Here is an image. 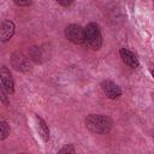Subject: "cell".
<instances>
[{
	"label": "cell",
	"instance_id": "obj_1",
	"mask_svg": "<svg viewBox=\"0 0 154 154\" xmlns=\"http://www.w3.org/2000/svg\"><path fill=\"white\" fill-rule=\"evenodd\" d=\"M84 124L87 129L91 132L105 135L111 131L113 126V120L106 114H89L84 119Z\"/></svg>",
	"mask_w": 154,
	"mask_h": 154
},
{
	"label": "cell",
	"instance_id": "obj_2",
	"mask_svg": "<svg viewBox=\"0 0 154 154\" xmlns=\"http://www.w3.org/2000/svg\"><path fill=\"white\" fill-rule=\"evenodd\" d=\"M84 32H85V43L95 51L100 49L102 45V35L99 25L91 22L87 24V26L84 28Z\"/></svg>",
	"mask_w": 154,
	"mask_h": 154
},
{
	"label": "cell",
	"instance_id": "obj_3",
	"mask_svg": "<svg viewBox=\"0 0 154 154\" xmlns=\"http://www.w3.org/2000/svg\"><path fill=\"white\" fill-rule=\"evenodd\" d=\"M65 37L75 45H84L85 43L84 28H82L78 24H70L65 28Z\"/></svg>",
	"mask_w": 154,
	"mask_h": 154
},
{
	"label": "cell",
	"instance_id": "obj_4",
	"mask_svg": "<svg viewBox=\"0 0 154 154\" xmlns=\"http://www.w3.org/2000/svg\"><path fill=\"white\" fill-rule=\"evenodd\" d=\"M11 64L12 66L20 71V72H28L30 71V63H29V59L20 52H14L12 55H11Z\"/></svg>",
	"mask_w": 154,
	"mask_h": 154
},
{
	"label": "cell",
	"instance_id": "obj_5",
	"mask_svg": "<svg viewBox=\"0 0 154 154\" xmlns=\"http://www.w3.org/2000/svg\"><path fill=\"white\" fill-rule=\"evenodd\" d=\"M101 89H102V91L106 94V96H107L108 99H112V100L118 99V97L122 95L120 88H119L114 82L108 81V79L102 81V83H101Z\"/></svg>",
	"mask_w": 154,
	"mask_h": 154
},
{
	"label": "cell",
	"instance_id": "obj_6",
	"mask_svg": "<svg viewBox=\"0 0 154 154\" xmlns=\"http://www.w3.org/2000/svg\"><path fill=\"white\" fill-rule=\"evenodd\" d=\"M0 79H1V87L8 94H13L14 93V82H13L11 72L5 66H2L0 70Z\"/></svg>",
	"mask_w": 154,
	"mask_h": 154
},
{
	"label": "cell",
	"instance_id": "obj_7",
	"mask_svg": "<svg viewBox=\"0 0 154 154\" xmlns=\"http://www.w3.org/2000/svg\"><path fill=\"white\" fill-rule=\"evenodd\" d=\"M119 54H120V58H122L123 63H125L128 66H130L132 69L138 67V65H140L138 59H137V57L131 51H129L128 48H120Z\"/></svg>",
	"mask_w": 154,
	"mask_h": 154
},
{
	"label": "cell",
	"instance_id": "obj_8",
	"mask_svg": "<svg viewBox=\"0 0 154 154\" xmlns=\"http://www.w3.org/2000/svg\"><path fill=\"white\" fill-rule=\"evenodd\" d=\"M14 30H16V26L12 20H4L1 25V41L6 42L11 40V37L14 34Z\"/></svg>",
	"mask_w": 154,
	"mask_h": 154
},
{
	"label": "cell",
	"instance_id": "obj_9",
	"mask_svg": "<svg viewBox=\"0 0 154 154\" xmlns=\"http://www.w3.org/2000/svg\"><path fill=\"white\" fill-rule=\"evenodd\" d=\"M36 122H37V129H38V132H40L42 140L45 142H48V140H49V128H48L47 123L38 116H36Z\"/></svg>",
	"mask_w": 154,
	"mask_h": 154
},
{
	"label": "cell",
	"instance_id": "obj_10",
	"mask_svg": "<svg viewBox=\"0 0 154 154\" xmlns=\"http://www.w3.org/2000/svg\"><path fill=\"white\" fill-rule=\"evenodd\" d=\"M29 55H30V58H31L34 61H36V63H41V61H43V59H46V58H45L43 49H42L41 47H37V46H32V47L30 48Z\"/></svg>",
	"mask_w": 154,
	"mask_h": 154
},
{
	"label": "cell",
	"instance_id": "obj_11",
	"mask_svg": "<svg viewBox=\"0 0 154 154\" xmlns=\"http://www.w3.org/2000/svg\"><path fill=\"white\" fill-rule=\"evenodd\" d=\"M10 135V125L6 122L0 123V140L4 141Z\"/></svg>",
	"mask_w": 154,
	"mask_h": 154
},
{
	"label": "cell",
	"instance_id": "obj_12",
	"mask_svg": "<svg viewBox=\"0 0 154 154\" xmlns=\"http://www.w3.org/2000/svg\"><path fill=\"white\" fill-rule=\"evenodd\" d=\"M76 152H77V149L75 148L73 144H66V146H64L61 149L58 150L59 154H69V153H76Z\"/></svg>",
	"mask_w": 154,
	"mask_h": 154
},
{
	"label": "cell",
	"instance_id": "obj_13",
	"mask_svg": "<svg viewBox=\"0 0 154 154\" xmlns=\"http://www.w3.org/2000/svg\"><path fill=\"white\" fill-rule=\"evenodd\" d=\"M13 2L17 6H29L31 4V0H13Z\"/></svg>",
	"mask_w": 154,
	"mask_h": 154
},
{
	"label": "cell",
	"instance_id": "obj_14",
	"mask_svg": "<svg viewBox=\"0 0 154 154\" xmlns=\"http://www.w3.org/2000/svg\"><path fill=\"white\" fill-rule=\"evenodd\" d=\"M59 5H61V6H64V7H69L72 2H73V0H55Z\"/></svg>",
	"mask_w": 154,
	"mask_h": 154
},
{
	"label": "cell",
	"instance_id": "obj_15",
	"mask_svg": "<svg viewBox=\"0 0 154 154\" xmlns=\"http://www.w3.org/2000/svg\"><path fill=\"white\" fill-rule=\"evenodd\" d=\"M150 75H152V77H153V79H154V70H150Z\"/></svg>",
	"mask_w": 154,
	"mask_h": 154
}]
</instances>
